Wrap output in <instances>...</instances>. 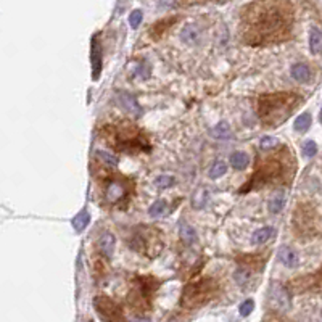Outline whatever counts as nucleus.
<instances>
[{
  "label": "nucleus",
  "instance_id": "1",
  "mask_svg": "<svg viewBox=\"0 0 322 322\" xmlns=\"http://www.w3.org/2000/svg\"><path fill=\"white\" fill-rule=\"evenodd\" d=\"M289 3L258 2L251 3L242 21L243 36L253 45L284 40L290 34L291 16Z\"/></svg>",
  "mask_w": 322,
  "mask_h": 322
},
{
  "label": "nucleus",
  "instance_id": "2",
  "mask_svg": "<svg viewBox=\"0 0 322 322\" xmlns=\"http://www.w3.org/2000/svg\"><path fill=\"white\" fill-rule=\"evenodd\" d=\"M301 97L296 94H269L258 100V116L261 123L269 128H277L285 123L290 114L300 107Z\"/></svg>",
  "mask_w": 322,
  "mask_h": 322
},
{
  "label": "nucleus",
  "instance_id": "3",
  "mask_svg": "<svg viewBox=\"0 0 322 322\" xmlns=\"http://www.w3.org/2000/svg\"><path fill=\"white\" fill-rule=\"evenodd\" d=\"M291 166H293V163L285 161L282 158V155L263 160V163L256 168L255 176L251 177V182L248 185H245V187H242L240 192L246 193V190L251 187H259V185H264L269 182H280L282 177L289 174Z\"/></svg>",
  "mask_w": 322,
  "mask_h": 322
},
{
  "label": "nucleus",
  "instance_id": "4",
  "mask_svg": "<svg viewBox=\"0 0 322 322\" xmlns=\"http://www.w3.org/2000/svg\"><path fill=\"white\" fill-rule=\"evenodd\" d=\"M214 293V285L211 280H200L197 284L187 285L184 290L182 305L184 306H198L206 303Z\"/></svg>",
  "mask_w": 322,
  "mask_h": 322
},
{
  "label": "nucleus",
  "instance_id": "5",
  "mask_svg": "<svg viewBox=\"0 0 322 322\" xmlns=\"http://www.w3.org/2000/svg\"><path fill=\"white\" fill-rule=\"evenodd\" d=\"M118 148L123 150H148V145L145 144L144 139H140L139 132L135 130L132 126L128 128H121L116 134H114V144Z\"/></svg>",
  "mask_w": 322,
  "mask_h": 322
},
{
  "label": "nucleus",
  "instance_id": "6",
  "mask_svg": "<svg viewBox=\"0 0 322 322\" xmlns=\"http://www.w3.org/2000/svg\"><path fill=\"white\" fill-rule=\"evenodd\" d=\"M94 308L103 322H124V314L119 306L108 296H97L94 300Z\"/></svg>",
  "mask_w": 322,
  "mask_h": 322
},
{
  "label": "nucleus",
  "instance_id": "7",
  "mask_svg": "<svg viewBox=\"0 0 322 322\" xmlns=\"http://www.w3.org/2000/svg\"><path fill=\"white\" fill-rule=\"evenodd\" d=\"M137 287L132 290V301L137 298L135 301V306L140 309V308H145L147 309L150 306V300H152V296L155 293V290H157L158 287V282L152 279V277H140L137 280Z\"/></svg>",
  "mask_w": 322,
  "mask_h": 322
},
{
  "label": "nucleus",
  "instance_id": "8",
  "mask_svg": "<svg viewBox=\"0 0 322 322\" xmlns=\"http://www.w3.org/2000/svg\"><path fill=\"white\" fill-rule=\"evenodd\" d=\"M268 300H269V306L274 311H280V313H285L291 308V296L287 290L285 285L279 284V282H273L269 285L268 290Z\"/></svg>",
  "mask_w": 322,
  "mask_h": 322
},
{
  "label": "nucleus",
  "instance_id": "9",
  "mask_svg": "<svg viewBox=\"0 0 322 322\" xmlns=\"http://www.w3.org/2000/svg\"><path fill=\"white\" fill-rule=\"evenodd\" d=\"M126 195H128V184H126V180L113 179L110 180L107 189H105V198L110 203H116V201L123 200Z\"/></svg>",
  "mask_w": 322,
  "mask_h": 322
},
{
  "label": "nucleus",
  "instance_id": "10",
  "mask_svg": "<svg viewBox=\"0 0 322 322\" xmlns=\"http://www.w3.org/2000/svg\"><path fill=\"white\" fill-rule=\"evenodd\" d=\"M90 62H92V78L97 80L102 73V48H100L98 39L95 36L90 44Z\"/></svg>",
  "mask_w": 322,
  "mask_h": 322
},
{
  "label": "nucleus",
  "instance_id": "11",
  "mask_svg": "<svg viewBox=\"0 0 322 322\" xmlns=\"http://www.w3.org/2000/svg\"><path fill=\"white\" fill-rule=\"evenodd\" d=\"M180 39H182V42H185L187 45H197L200 42V39H201L200 28L193 23L185 24L182 32H180Z\"/></svg>",
  "mask_w": 322,
  "mask_h": 322
},
{
  "label": "nucleus",
  "instance_id": "12",
  "mask_svg": "<svg viewBox=\"0 0 322 322\" xmlns=\"http://www.w3.org/2000/svg\"><path fill=\"white\" fill-rule=\"evenodd\" d=\"M119 102H121V105H123V108L126 110V112H128L129 114H132V116L139 118L140 114H142V110H140L137 100H135L130 94H126V92L119 94Z\"/></svg>",
  "mask_w": 322,
  "mask_h": 322
},
{
  "label": "nucleus",
  "instance_id": "13",
  "mask_svg": "<svg viewBox=\"0 0 322 322\" xmlns=\"http://www.w3.org/2000/svg\"><path fill=\"white\" fill-rule=\"evenodd\" d=\"M114 243H116V240H114V237L112 234H103L102 237L98 239L97 242V246L100 250V253H102L103 256H107V258H112L113 256V251H114Z\"/></svg>",
  "mask_w": 322,
  "mask_h": 322
},
{
  "label": "nucleus",
  "instance_id": "14",
  "mask_svg": "<svg viewBox=\"0 0 322 322\" xmlns=\"http://www.w3.org/2000/svg\"><path fill=\"white\" fill-rule=\"evenodd\" d=\"M290 74H291V78L301 84L308 82L311 79V69L308 64H305V63H295L293 66L290 68Z\"/></svg>",
  "mask_w": 322,
  "mask_h": 322
},
{
  "label": "nucleus",
  "instance_id": "15",
  "mask_svg": "<svg viewBox=\"0 0 322 322\" xmlns=\"http://www.w3.org/2000/svg\"><path fill=\"white\" fill-rule=\"evenodd\" d=\"M279 259L282 264L287 266V268H295V266L298 264V256H296L295 251L287 245L279 248Z\"/></svg>",
  "mask_w": 322,
  "mask_h": 322
},
{
  "label": "nucleus",
  "instance_id": "16",
  "mask_svg": "<svg viewBox=\"0 0 322 322\" xmlns=\"http://www.w3.org/2000/svg\"><path fill=\"white\" fill-rule=\"evenodd\" d=\"M179 235H180V239H182L187 245H192V243H195V242L198 240L197 232H195L192 225H189L187 223H185V221H180V223H179Z\"/></svg>",
  "mask_w": 322,
  "mask_h": 322
},
{
  "label": "nucleus",
  "instance_id": "17",
  "mask_svg": "<svg viewBox=\"0 0 322 322\" xmlns=\"http://www.w3.org/2000/svg\"><path fill=\"white\" fill-rule=\"evenodd\" d=\"M309 50L311 53H322V31L318 28H311L309 31Z\"/></svg>",
  "mask_w": 322,
  "mask_h": 322
},
{
  "label": "nucleus",
  "instance_id": "18",
  "mask_svg": "<svg viewBox=\"0 0 322 322\" xmlns=\"http://www.w3.org/2000/svg\"><path fill=\"white\" fill-rule=\"evenodd\" d=\"M284 203H285V192L284 190H279V192H275L269 200V205H268L269 213H273V214L280 213L282 208H284Z\"/></svg>",
  "mask_w": 322,
  "mask_h": 322
},
{
  "label": "nucleus",
  "instance_id": "19",
  "mask_svg": "<svg viewBox=\"0 0 322 322\" xmlns=\"http://www.w3.org/2000/svg\"><path fill=\"white\" fill-rule=\"evenodd\" d=\"M89 223H90V214H89L87 209L79 211V213L74 216L73 221H71V224H73V227H74L76 232H82V230L89 225Z\"/></svg>",
  "mask_w": 322,
  "mask_h": 322
},
{
  "label": "nucleus",
  "instance_id": "20",
  "mask_svg": "<svg viewBox=\"0 0 322 322\" xmlns=\"http://www.w3.org/2000/svg\"><path fill=\"white\" fill-rule=\"evenodd\" d=\"M211 135L216 137V139L225 140V139H230V135H232V130H230L229 124L225 123V121H221V123H218L213 129H211Z\"/></svg>",
  "mask_w": 322,
  "mask_h": 322
},
{
  "label": "nucleus",
  "instance_id": "21",
  "mask_svg": "<svg viewBox=\"0 0 322 322\" xmlns=\"http://www.w3.org/2000/svg\"><path fill=\"white\" fill-rule=\"evenodd\" d=\"M250 163V158L248 155L243 153V152H235L230 155V166H232L234 169H245L246 166Z\"/></svg>",
  "mask_w": 322,
  "mask_h": 322
},
{
  "label": "nucleus",
  "instance_id": "22",
  "mask_svg": "<svg viewBox=\"0 0 322 322\" xmlns=\"http://www.w3.org/2000/svg\"><path fill=\"white\" fill-rule=\"evenodd\" d=\"M273 235H274L273 227H263V229L256 230V232L251 235V243H255V245L264 243V242H268Z\"/></svg>",
  "mask_w": 322,
  "mask_h": 322
},
{
  "label": "nucleus",
  "instance_id": "23",
  "mask_svg": "<svg viewBox=\"0 0 322 322\" xmlns=\"http://www.w3.org/2000/svg\"><path fill=\"white\" fill-rule=\"evenodd\" d=\"M311 114L309 113H303L300 114L298 118L295 119V130H298V132H306V130L309 129L311 126Z\"/></svg>",
  "mask_w": 322,
  "mask_h": 322
},
{
  "label": "nucleus",
  "instance_id": "24",
  "mask_svg": "<svg viewBox=\"0 0 322 322\" xmlns=\"http://www.w3.org/2000/svg\"><path fill=\"white\" fill-rule=\"evenodd\" d=\"M227 173V164L224 163V161H216V163L211 166V169H209V177L211 179H219V177H223V176Z\"/></svg>",
  "mask_w": 322,
  "mask_h": 322
},
{
  "label": "nucleus",
  "instance_id": "25",
  "mask_svg": "<svg viewBox=\"0 0 322 322\" xmlns=\"http://www.w3.org/2000/svg\"><path fill=\"white\" fill-rule=\"evenodd\" d=\"M251 277H253V275H251L250 269H246V268H240L235 271V274H234V279L240 287H245L248 282H251Z\"/></svg>",
  "mask_w": 322,
  "mask_h": 322
},
{
  "label": "nucleus",
  "instance_id": "26",
  "mask_svg": "<svg viewBox=\"0 0 322 322\" xmlns=\"http://www.w3.org/2000/svg\"><path fill=\"white\" fill-rule=\"evenodd\" d=\"M166 206H168V203H166L164 200L155 201V203L150 206L148 214L152 216V218H160V216H163V214L166 213Z\"/></svg>",
  "mask_w": 322,
  "mask_h": 322
},
{
  "label": "nucleus",
  "instance_id": "27",
  "mask_svg": "<svg viewBox=\"0 0 322 322\" xmlns=\"http://www.w3.org/2000/svg\"><path fill=\"white\" fill-rule=\"evenodd\" d=\"M97 157H98V160L102 161L105 166H110V168H114V166L118 164V158L114 157L113 153H110V152H103V150H98Z\"/></svg>",
  "mask_w": 322,
  "mask_h": 322
},
{
  "label": "nucleus",
  "instance_id": "28",
  "mask_svg": "<svg viewBox=\"0 0 322 322\" xmlns=\"http://www.w3.org/2000/svg\"><path fill=\"white\" fill-rule=\"evenodd\" d=\"M206 200H208V190L198 189L197 192H195V195H193L192 203H193L195 208H201V206L206 203Z\"/></svg>",
  "mask_w": 322,
  "mask_h": 322
},
{
  "label": "nucleus",
  "instance_id": "29",
  "mask_svg": "<svg viewBox=\"0 0 322 322\" xmlns=\"http://www.w3.org/2000/svg\"><path fill=\"white\" fill-rule=\"evenodd\" d=\"M142 19H144L142 10H134V12L129 15V24H130V26H132L134 29L139 28V24L142 23Z\"/></svg>",
  "mask_w": 322,
  "mask_h": 322
},
{
  "label": "nucleus",
  "instance_id": "30",
  "mask_svg": "<svg viewBox=\"0 0 322 322\" xmlns=\"http://www.w3.org/2000/svg\"><path fill=\"white\" fill-rule=\"evenodd\" d=\"M174 182L176 180L173 176H160V177H157V180H155V184H157L160 189L171 187V185H174Z\"/></svg>",
  "mask_w": 322,
  "mask_h": 322
},
{
  "label": "nucleus",
  "instance_id": "31",
  "mask_svg": "<svg viewBox=\"0 0 322 322\" xmlns=\"http://www.w3.org/2000/svg\"><path fill=\"white\" fill-rule=\"evenodd\" d=\"M303 153L309 158L314 157V155L318 153V145H316V142H313V140H306V142L303 144Z\"/></svg>",
  "mask_w": 322,
  "mask_h": 322
},
{
  "label": "nucleus",
  "instance_id": "32",
  "mask_svg": "<svg viewBox=\"0 0 322 322\" xmlns=\"http://www.w3.org/2000/svg\"><path fill=\"white\" fill-rule=\"evenodd\" d=\"M259 145H261V148L263 150H273L279 145V140L275 137H263L261 139Z\"/></svg>",
  "mask_w": 322,
  "mask_h": 322
},
{
  "label": "nucleus",
  "instance_id": "33",
  "mask_svg": "<svg viewBox=\"0 0 322 322\" xmlns=\"http://www.w3.org/2000/svg\"><path fill=\"white\" fill-rule=\"evenodd\" d=\"M255 308V303L253 300H245L243 303L240 305V314L243 316V318H246V316L251 314V311H253Z\"/></svg>",
  "mask_w": 322,
  "mask_h": 322
},
{
  "label": "nucleus",
  "instance_id": "34",
  "mask_svg": "<svg viewBox=\"0 0 322 322\" xmlns=\"http://www.w3.org/2000/svg\"><path fill=\"white\" fill-rule=\"evenodd\" d=\"M264 322H284V321H280V319H277V318H271V319H266Z\"/></svg>",
  "mask_w": 322,
  "mask_h": 322
},
{
  "label": "nucleus",
  "instance_id": "35",
  "mask_svg": "<svg viewBox=\"0 0 322 322\" xmlns=\"http://www.w3.org/2000/svg\"><path fill=\"white\" fill-rule=\"evenodd\" d=\"M134 322H150L148 319H135Z\"/></svg>",
  "mask_w": 322,
  "mask_h": 322
},
{
  "label": "nucleus",
  "instance_id": "36",
  "mask_svg": "<svg viewBox=\"0 0 322 322\" xmlns=\"http://www.w3.org/2000/svg\"><path fill=\"white\" fill-rule=\"evenodd\" d=\"M321 121H322V112H321Z\"/></svg>",
  "mask_w": 322,
  "mask_h": 322
},
{
  "label": "nucleus",
  "instance_id": "37",
  "mask_svg": "<svg viewBox=\"0 0 322 322\" xmlns=\"http://www.w3.org/2000/svg\"><path fill=\"white\" fill-rule=\"evenodd\" d=\"M90 322H92V321H90Z\"/></svg>",
  "mask_w": 322,
  "mask_h": 322
}]
</instances>
